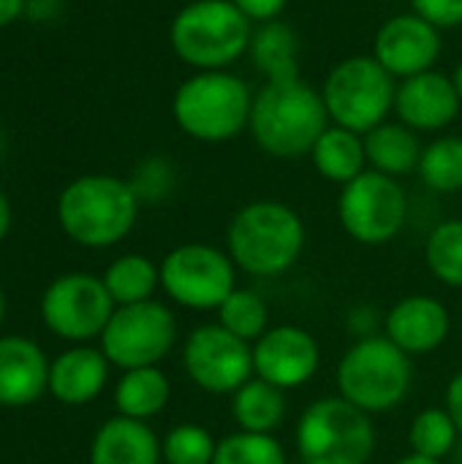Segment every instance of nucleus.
Instances as JSON below:
<instances>
[{
    "mask_svg": "<svg viewBox=\"0 0 462 464\" xmlns=\"http://www.w3.org/2000/svg\"><path fill=\"white\" fill-rule=\"evenodd\" d=\"M172 397V386L166 372L158 367H139V370H125L114 389V405L120 416L147 421L158 416Z\"/></svg>",
    "mask_w": 462,
    "mask_h": 464,
    "instance_id": "23",
    "label": "nucleus"
},
{
    "mask_svg": "<svg viewBox=\"0 0 462 464\" xmlns=\"http://www.w3.org/2000/svg\"><path fill=\"white\" fill-rule=\"evenodd\" d=\"M161 440L136 419H109L93 438L90 464H161Z\"/></svg>",
    "mask_w": 462,
    "mask_h": 464,
    "instance_id": "20",
    "label": "nucleus"
},
{
    "mask_svg": "<svg viewBox=\"0 0 462 464\" xmlns=\"http://www.w3.org/2000/svg\"><path fill=\"white\" fill-rule=\"evenodd\" d=\"M212 464H286V451L272 435L240 430L218 443Z\"/></svg>",
    "mask_w": 462,
    "mask_h": 464,
    "instance_id": "31",
    "label": "nucleus"
},
{
    "mask_svg": "<svg viewBox=\"0 0 462 464\" xmlns=\"http://www.w3.org/2000/svg\"><path fill=\"white\" fill-rule=\"evenodd\" d=\"M251 92L242 79L226 71H202L174 92L177 125L199 141L218 144L234 139L251 120Z\"/></svg>",
    "mask_w": 462,
    "mask_h": 464,
    "instance_id": "6",
    "label": "nucleus"
},
{
    "mask_svg": "<svg viewBox=\"0 0 462 464\" xmlns=\"http://www.w3.org/2000/svg\"><path fill=\"white\" fill-rule=\"evenodd\" d=\"M321 364L319 343L302 326H275L253 343L256 378L291 392L305 386Z\"/></svg>",
    "mask_w": 462,
    "mask_h": 464,
    "instance_id": "14",
    "label": "nucleus"
},
{
    "mask_svg": "<svg viewBox=\"0 0 462 464\" xmlns=\"http://www.w3.org/2000/svg\"><path fill=\"white\" fill-rule=\"evenodd\" d=\"M49 389L44 351L27 337H0V405L25 408Z\"/></svg>",
    "mask_w": 462,
    "mask_h": 464,
    "instance_id": "18",
    "label": "nucleus"
},
{
    "mask_svg": "<svg viewBox=\"0 0 462 464\" xmlns=\"http://www.w3.org/2000/svg\"><path fill=\"white\" fill-rule=\"evenodd\" d=\"M0 150H3V139H0Z\"/></svg>",
    "mask_w": 462,
    "mask_h": 464,
    "instance_id": "41",
    "label": "nucleus"
},
{
    "mask_svg": "<svg viewBox=\"0 0 462 464\" xmlns=\"http://www.w3.org/2000/svg\"><path fill=\"white\" fill-rule=\"evenodd\" d=\"M182 367L207 394H234L253 375V348L221 324H204L188 334Z\"/></svg>",
    "mask_w": 462,
    "mask_h": 464,
    "instance_id": "13",
    "label": "nucleus"
},
{
    "mask_svg": "<svg viewBox=\"0 0 462 464\" xmlns=\"http://www.w3.org/2000/svg\"><path fill=\"white\" fill-rule=\"evenodd\" d=\"M414 14L428 19L436 27L462 24V0H411Z\"/></svg>",
    "mask_w": 462,
    "mask_h": 464,
    "instance_id": "33",
    "label": "nucleus"
},
{
    "mask_svg": "<svg viewBox=\"0 0 462 464\" xmlns=\"http://www.w3.org/2000/svg\"><path fill=\"white\" fill-rule=\"evenodd\" d=\"M395 109L411 130H438L457 117L460 98L455 82L444 73L425 71L408 76L395 92Z\"/></svg>",
    "mask_w": 462,
    "mask_h": 464,
    "instance_id": "17",
    "label": "nucleus"
},
{
    "mask_svg": "<svg viewBox=\"0 0 462 464\" xmlns=\"http://www.w3.org/2000/svg\"><path fill=\"white\" fill-rule=\"evenodd\" d=\"M22 11H25V0H0V27L19 19Z\"/></svg>",
    "mask_w": 462,
    "mask_h": 464,
    "instance_id": "36",
    "label": "nucleus"
},
{
    "mask_svg": "<svg viewBox=\"0 0 462 464\" xmlns=\"http://www.w3.org/2000/svg\"><path fill=\"white\" fill-rule=\"evenodd\" d=\"M338 215L351 239L362 245H387L406 226L408 198L395 177L370 169L343 185Z\"/></svg>",
    "mask_w": 462,
    "mask_h": 464,
    "instance_id": "11",
    "label": "nucleus"
},
{
    "mask_svg": "<svg viewBox=\"0 0 462 464\" xmlns=\"http://www.w3.org/2000/svg\"><path fill=\"white\" fill-rule=\"evenodd\" d=\"M297 451L305 464H368L376 451L370 413L343 397L316 400L300 416Z\"/></svg>",
    "mask_w": 462,
    "mask_h": 464,
    "instance_id": "7",
    "label": "nucleus"
},
{
    "mask_svg": "<svg viewBox=\"0 0 462 464\" xmlns=\"http://www.w3.org/2000/svg\"><path fill=\"white\" fill-rule=\"evenodd\" d=\"M329 111L324 95L308 82L283 79L267 82L251 106V133L256 144L272 158H302L310 155L327 125Z\"/></svg>",
    "mask_w": 462,
    "mask_h": 464,
    "instance_id": "1",
    "label": "nucleus"
},
{
    "mask_svg": "<svg viewBox=\"0 0 462 464\" xmlns=\"http://www.w3.org/2000/svg\"><path fill=\"white\" fill-rule=\"evenodd\" d=\"M297 35L289 24L272 19L264 22L253 38H251V54L256 68L267 76V82H283V79H297L300 65H297Z\"/></svg>",
    "mask_w": 462,
    "mask_h": 464,
    "instance_id": "25",
    "label": "nucleus"
},
{
    "mask_svg": "<svg viewBox=\"0 0 462 464\" xmlns=\"http://www.w3.org/2000/svg\"><path fill=\"white\" fill-rule=\"evenodd\" d=\"M109 378V359L95 348H71L49 364V392L63 405L93 402Z\"/></svg>",
    "mask_w": 462,
    "mask_h": 464,
    "instance_id": "19",
    "label": "nucleus"
},
{
    "mask_svg": "<svg viewBox=\"0 0 462 464\" xmlns=\"http://www.w3.org/2000/svg\"><path fill=\"white\" fill-rule=\"evenodd\" d=\"M419 177L430 190L455 193L462 190V139L447 136L422 150Z\"/></svg>",
    "mask_w": 462,
    "mask_h": 464,
    "instance_id": "28",
    "label": "nucleus"
},
{
    "mask_svg": "<svg viewBox=\"0 0 462 464\" xmlns=\"http://www.w3.org/2000/svg\"><path fill=\"white\" fill-rule=\"evenodd\" d=\"M398 464H441L436 462V459H428V457H419V454H408V457H403Z\"/></svg>",
    "mask_w": 462,
    "mask_h": 464,
    "instance_id": "38",
    "label": "nucleus"
},
{
    "mask_svg": "<svg viewBox=\"0 0 462 464\" xmlns=\"http://www.w3.org/2000/svg\"><path fill=\"white\" fill-rule=\"evenodd\" d=\"M365 155L373 171H381L387 177H403L419 169L422 144L417 133L408 125L381 122L373 128L365 139Z\"/></svg>",
    "mask_w": 462,
    "mask_h": 464,
    "instance_id": "21",
    "label": "nucleus"
},
{
    "mask_svg": "<svg viewBox=\"0 0 462 464\" xmlns=\"http://www.w3.org/2000/svg\"><path fill=\"white\" fill-rule=\"evenodd\" d=\"M449 329V310L433 296H406L387 313L384 321V337H389L408 356L438 351L447 343Z\"/></svg>",
    "mask_w": 462,
    "mask_h": 464,
    "instance_id": "16",
    "label": "nucleus"
},
{
    "mask_svg": "<svg viewBox=\"0 0 462 464\" xmlns=\"http://www.w3.org/2000/svg\"><path fill=\"white\" fill-rule=\"evenodd\" d=\"M425 261L438 283L462 288V220H447L433 228L425 245Z\"/></svg>",
    "mask_w": 462,
    "mask_h": 464,
    "instance_id": "29",
    "label": "nucleus"
},
{
    "mask_svg": "<svg viewBox=\"0 0 462 464\" xmlns=\"http://www.w3.org/2000/svg\"><path fill=\"white\" fill-rule=\"evenodd\" d=\"M441 54L438 27L419 14H400L389 19L376 35V60L392 76H417L433 68Z\"/></svg>",
    "mask_w": 462,
    "mask_h": 464,
    "instance_id": "15",
    "label": "nucleus"
},
{
    "mask_svg": "<svg viewBox=\"0 0 462 464\" xmlns=\"http://www.w3.org/2000/svg\"><path fill=\"white\" fill-rule=\"evenodd\" d=\"M313 166L319 169V174L329 182H351L365 171L368 155H365V141L359 139V133L349 130V128H327L321 133V139L316 141L313 152Z\"/></svg>",
    "mask_w": 462,
    "mask_h": 464,
    "instance_id": "24",
    "label": "nucleus"
},
{
    "mask_svg": "<svg viewBox=\"0 0 462 464\" xmlns=\"http://www.w3.org/2000/svg\"><path fill=\"white\" fill-rule=\"evenodd\" d=\"M177 340L174 313L150 299L139 304L117 307L101 334V351L109 364L120 370L158 367L169 356Z\"/></svg>",
    "mask_w": 462,
    "mask_h": 464,
    "instance_id": "9",
    "label": "nucleus"
},
{
    "mask_svg": "<svg viewBox=\"0 0 462 464\" xmlns=\"http://www.w3.org/2000/svg\"><path fill=\"white\" fill-rule=\"evenodd\" d=\"M414 381V364L389 337L357 340L338 364L340 397L365 413H387L398 408Z\"/></svg>",
    "mask_w": 462,
    "mask_h": 464,
    "instance_id": "4",
    "label": "nucleus"
},
{
    "mask_svg": "<svg viewBox=\"0 0 462 464\" xmlns=\"http://www.w3.org/2000/svg\"><path fill=\"white\" fill-rule=\"evenodd\" d=\"M392 73L376 57H349L338 63L324 84V103L329 117L354 133L378 128L395 106Z\"/></svg>",
    "mask_w": 462,
    "mask_h": 464,
    "instance_id": "8",
    "label": "nucleus"
},
{
    "mask_svg": "<svg viewBox=\"0 0 462 464\" xmlns=\"http://www.w3.org/2000/svg\"><path fill=\"white\" fill-rule=\"evenodd\" d=\"M248 19H259V22H272L278 19V14L286 8L289 0H231Z\"/></svg>",
    "mask_w": 462,
    "mask_h": 464,
    "instance_id": "34",
    "label": "nucleus"
},
{
    "mask_svg": "<svg viewBox=\"0 0 462 464\" xmlns=\"http://www.w3.org/2000/svg\"><path fill=\"white\" fill-rule=\"evenodd\" d=\"M218 440L199 424H180L161 440L166 464H212Z\"/></svg>",
    "mask_w": 462,
    "mask_h": 464,
    "instance_id": "32",
    "label": "nucleus"
},
{
    "mask_svg": "<svg viewBox=\"0 0 462 464\" xmlns=\"http://www.w3.org/2000/svg\"><path fill=\"white\" fill-rule=\"evenodd\" d=\"M161 288L180 307L218 310L237 291V264L212 245H180L161 261Z\"/></svg>",
    "mask_w": 462,
    "mask_h": 464,
    "instance_id": "10",
    "label": "nucleus"
},
{
    "mask_svg": "<svg viewBox=\"0 0 462 464\" xmlns=\"http://www.w3.org/2000/svg\"><path fill=\"white\" fill-rule=\"evenodd\" d=\"M172 49L199 71H223L251 46V19L231 0H193L172 22Z\"/></svg>",
    "mask_w": 462,
    "mask_h": 464,
    "instance_id": "5",
    "label": "nucleus"
},
{
    "mask_svg": "<svg viewBox=\"0 0 462 464\" xmlns=\"http://www.w3.org/2000/svg\"><path fill=\"white\" fill-rule=\"evenodd\" d=\"M218 324L231 332L234 337L245 343H256L270 329V313L267 302L256 291H234L221 307H218Z\"/></svg>",
    "mask_w": 462,
    "mask_h": 464,
    "instance_id": "30",
    "label": "nucleus"
},
{
    "mask_svg": "<svg viewBox=\"0 0 462 464\" xmlns=\"http://www.w3.org/2000/svg\"><path fill=\"white\" fill-rule=\"evenodd\" d=\"M139 215V193L133 185L87 174L74 179L57 198V220L68 239L82 247H112L125 239Z\"/></svg>",
    "mask_w": 462,
    "mask_h": 464,
    "instance_id": "2",
    "label": "nucleus"
},
{
    "mask_svg": "<svg viewBox=\"0 0 462 464\" xmlns=\"http://www.w3.org/2000/svg\"><path fill=\"white\" fill-rule=\"evenodd\" d=\"M8 228H11V204H8L5 193L0 190V242L5 239Z\"/></svg>",
    "mask_w": 462,
    "mask_h": 464,
    "instance_id": "37",
    "label": "nucleus"
},
{
    "mask_svg": "<svg viewBox=\"0 0 462 464\" xmlns=\"http://www.w3.org/2000/svg\"><path fill=\"white\" fill-rule=\"evenodd\" d=\"M114 310V299L103 280L82 272L57 277L41 296V318L46 329L71 343L101 337Z\"/></svg>",
    "mask_w": 462,
    "mask_h": 464,
    "instance_id": "12",
    "label": "nucleus"
},
{
    "mask_svg": "<svg viewBox=\"0 0 462 464\" xmlns=\"http://www.w3.org/2000/svg\"><path fill=\"white\" fill-rule=\"evenodd\" d=\"M452 82H455V90H457V98H460V103H462V63L457 65V71H455Z\"/></svg>",
    "mask_w": 462,
    "mask_h": 464,
    "instance_id": "39",
    "label": "nucleus"
},
{
    "mask_svg": "<svg viewBox=\"0 0 462 464\" xmlns=\"http://www.w3.org/2000/svg\"><path fill=\"white\" fill-rule=\"evenodd\" d=\"M226 239L229 256L242 272L253 277H278L300 261L305 223L280 201H253L234 215Z\"/></svg>",
    "mask_w": 462,
    "mask_h": 464,
    "instance_id": "3",
    "label": "nucleus"
},
{
    "mask_svg": "<svg viewBox=\"0 0 462 464\" xmlns=\"http://www.w3.org/2000/svg\"><path fill=\"white\" fill-rule=\"evenodd\" d=\"M3 315H5V296H3V288H0V324H3Z\"/></svg>",
    "mask_w": 462,
    "mask_h": 464,
    "instance_id": "40",
    "label": "nucleus"
},
{
    "mask_svg": "<svg viewBox=\"0 0 462 464\" xmlns=\"http://www.w3.org/2000/svg\"><path fill=\"white\" fill-rule=\"evenodd\" d=\"M457 438H460V432L447 408H428L408 427L411 454H419V457H428L436 462H441L444 457H449L455 451Z\"/></svg>",
    "mask_w": 462,
    "mask_h": 464,
    "instance_id": "27",
    "label": "nucleus"
},
{
    "mask_svg": "<svg viewBox=\"0 0 462 464\" xmlns=\"http://www.w3.org/2000/svg\"><path fill=\"white\" fill-rule=\"evenodd\" d=\"M103 285L117 307L150 302L155 288L161 285V266H155L150 258L136 253L120 256L117 261L109 264L103 275Z\"/></svg>",
    "mask_w": 462,
    "mask_h": 464,
    "instance_id": "26",
    "label": "nucleus"
},
{
    "mask_svg": "<svg viewBox=\"0 0 462 464\" xmlns=\"http://www.w3.org/2000/svg\"><path fill=\"white\" fill-rule=\"evenodd\" d=\"M231 416L242 432L272 435L286 419V392L261 378H251L231 394Z\"/></svg>",
    "mask_w": 462,
    "mask_h": 464,
    "instance_id": "22",
    "label": "nucleus"
},
{
    "mask_svg": "<svg viewBox=\"0 0 462 464\" xmlns=\"http://www.w3.org/2000/svg\"><path fill=\"white\" fill-rule=\"evenodd\" d=\"M447 411H449V416H452L462 438V372H457L447 386Z\"/></svg>",
    "mask_w": 462,
    "mask_h": 464,
    "instance_id": "35",
    "label": "nucleus"
}]
</instances>
